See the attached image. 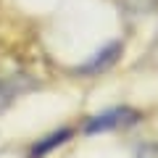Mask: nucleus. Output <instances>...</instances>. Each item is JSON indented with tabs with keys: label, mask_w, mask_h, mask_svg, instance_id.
<instances>
[{
	"label": "nucleus",
	"mask_w": 158,
	"mask_h": 158,
	"mask_svg": "<svg viewBox=\"0 0 158 158\" xmlns=\"http://www.w3.org/2000/svg\"><path fill=\"white\" fill-rule=\"evenodd\" d=\"M118 56H121V42H111V45H106L103 50H98L87 63L77 66V71L79 74H103L118 61Z\"/></svg>",
	"instance_id": "nucleus-2"
},
{
	"label": "nucleus",
	"mask_w": 158,
	"mask_h": 158,
	"mask_svg": "<svg viewBox=\"0 0 158 158\" xmlns=\"http://www.w3.org/2000/svg\"><path fill=\"white\" fill-rule=\"evenodd\" d=\"M29 87H32V82H27L24 77H16V74L0 79V113L16 100V95H21V92L29 90Z\"/></svg>",
	"instance_id": "nucleus-4"
},
{
	"label": "nucleus",
	"mask_w": 158,
	"mask_h": 158,
	"mask_svg": "<svg viewBox=\"0 0 158 158\" xmlns=\"http://www.w3.org/2000/svg\"><path fill=\"white\" fill-rule=\"evenodd\" d=\"M156 6V0H124V8L132 13H145Z\"/></svg>",
	"instance_id": "nucleus-5"
},
{
	"label": "nucleus",
	"mask_w": 158,
	"mask_h": 158,
	"mask_svg": "<svg viewBox=\"0 0 158 158\" xmlns=\"http://www.w3.org/2000/svg\"><path fill=\"white\" fill-rule=\"evenodd\" d=\"M140 121V111L129 106L121 108H111L106 113H98L85 124V135H98V132H111V129H121V127H132Z\"/></svg>",
	"instance_id": "nucleus-1"
},
{
	"label": "nucleus",
	"mask_w": 158,
	"mask_h": 158,
	"mask_svg": "<svg viewBox=\"0 0 158 158\" xmlns=\"http://www.w3.org/2000/svg\"><path fill=\"white\" fill-rule=\"evenodd\" d=\"M137 158H158V145H142L137 150Z\"/></svg>",
	"instance_id": "nucleus-6"
},
{
	"label": "nucleus",
	"mask_w": 158,
	"mask_h": 158,
	"mask_svg": "<svg viewBox=\"0 0 158 158\" xmlns=\"http://www.w3.org/2000/svg\"><path fill=\"white\" fill-rule=\"evenodd\" d=\"M71 135H74V129H71V127H61V129L50 132L48 137L37 140V145H34L32 150H29V156H27V158H45L48 153H53L56 148H61L66 140H71Z\"/></svg>",
	"instance_id": "nucleus-3"
}]
</instances>
